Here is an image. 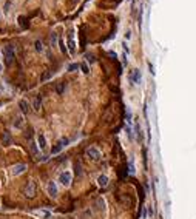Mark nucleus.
<instances>
[{"mask_svg":"<svg viewBox=\"0 0 196 219\" xmlns=\"http://www.w3.org/2000/svg\"><path fill=\"white\" fill-rule=\"evenodd\" d=\"M63 88H65V84L62 82V84H59L57 85V88H56V91L59 93V94H62V91H63Z\"/></svg>","mask_w":196,"mask_h":219,"instance_id":"a211bd4d","label":"nucleus"},{"mask_svg":"<svg viewBox=\"0 0 196 219\" xmlns=\"http://www.w3.org/2000/svg\"><path fill=\"white\" fill-rule=\"evenodd\" d=\"M36 50L37 51H43V43L40 40H36Z\"/></svg>","mask_w":196,"mask_h":219,"instance_id":"dca6fc26","label":"nucleus"},{"mask_svg":"<svg viewBox=\"0 0 196 219\" xmlns=\"http://www.w3.org/2000/svg\"><path fill=\"white\" fill-rule=\"evenodd\" d=\"M23 193L26 197H34L36 196V182L34 181H28V184L25 185Z\"/></svg>","mask_w":196,"mask_h":219,"instance_id":"f03ea898","label":"nucleus"},{"mask_svg":"<svg viewBox=\"0 0 196 219\" xmlns=\"http://www.w3.org/2000/svg\"><path fill=\"white\" fill-rule=\"evenodd\" d=\"M57 43V32H53L51 34V45H56Z\"/></svg>","mask_w":196,"mask_h":219,"instance_id":"f3484780","label":"nucleus"},{"mask_svg":"<svg viewBox=\"0 0 196 219\" xmlns=\"http://www.w3.org/2000/svg\"><path fill=\"white\" fill-rule=\"evenodd\" d=\"M77 68H79V66H77V63H71V65L68 66V71H76Z\"/></svg>","mask_w":196,"mask_h":219,"instance_id":"412c9836","label":"nucleus"},{"mask_svg":"<svg viewBox=\"0 0 196 219\" xmlns=\"http://www.w3.org/2000/svg\"><path fill=\"white\" fill-rule=\"evenodd\" d=\"M5 11H6V12H8V11H9V2H8V3H6V5H5Z\"/></svg>","mask_w":196,"mask_h":219,"instance_id":"393cba45","label":"nucleus"},{"mask_svg":"<svg viewBox=\"0 0 196 219\" xmlns=\"http://www.w3.org/2000/svg\"><path fill=\"white\" fill-rule=\"evenodd\" d=\"M100 156H102V154H100L99 148H96V147L86 148V157H88V159H91V161H99Z\"/></svg>","mask_w":196,"mask_h":219,"instance_id":"7ed1b4c3","label":"nucleus"},{"mask_svg":"<svg viewBox=\"0 0 196 219\" xmlns=\"http://www.w3.org/2000/svg\"><path fill=\"white\" fill-rule=\"evenodd\" d=\"M59 45H60V50H62V53H66V48H65V45H63V42H60Z\"/></svg>","mask_w":196,"mask_h":219,"instance_id":"b1692460","label":"nucleus"},{"mask_svg":"<svg viewBox=\"0 0 196 219\" xmlns=\"http://www.w3.org/2000/svg\"><path fill=\"white\" fill-rule=\"evenodd\" d=\"M14 125H16V128H20L23 125V117H17V120L14 122Z\"/></svg>","mask_w":196,"mask_h":219,"instance_id":"2eb2a0df","label":"nucleus"},{"mask_svg":"<svg viewBox=\"0 0 196 219\" xmlns=\"http://www.w3.org/2000/svg\"><path fill=\"white\" fill-rule=\"evenodd\" d=\"M46 190H48V195L51 197H57V185L54 181H50L48 185H46Z\"/></svg>","mask_w":196,"mask_h":219,"instance_id":"423d86ee","label":"nucleus"},{"mask_svg":"<svg viewBox=\"0 0 196 219\" xmlns=\"http://www.w3.org/2000/svg\"><path fill=\"white\" fill-rule=\"evenodd\" d=\"M3 57H5V63L6 65L12 63V59H14V50H12L11 45H6L3 48Z\"/></svg>","mask_w":196,"mask_h":219,"instance_id":"f257e3e1","label":"nucleus"},{"mask_svg":"<svg viewBox=\"0 0 196 219\" xmlns=\"http://www.w3.org/2000/svg\"><path fill=\"white\" fill-rule=\"evenodd\" d=\"M2 140H3V143H6V145H8V143L11 142V136H9L8 131H3V134H2Z\"/></svg>","mask_w":196,"mask_h":219,"instance_id":"4468645a","label":"nucleus"},{"mask_svg":"<svg viewBox=\"0 0 196 219\" xmlns=\"http://www.w3.org/2000/svg\"><path fill=\"white\" fill-rule=\"evenodd\" d=\"M31 150H32V153H34V154H37V147H36V143H34V142L31 143Z\"/></svg>","mask_w":196,"mask_h":219,"instance_id":"5701e85b","label":"nucleus"},{"mask_svg":"<svg viewBox=\"0 0 196 219\" xmlns=\"http://www.w3.org/2000/svg\"><path fill=\"white\" fill-rule=\"evenodd\" d=\"M37 145L40 147V150H45V147H46V139H45V134H42V133H40V134L37 136Z\"/></svg>","mask_w":196,"mask_h":219,"instance_id":"1a4fd4ad","label":"nucleus"},{"mask_svg":"<svg viewBox=\"0 0 196 219\" xmlns=\"http://www.w3.org/2000/svg\"><path fill=\"white\" fill-rule=\"evenodd\" d=\"M20 110H22V111L26 114V113L30 111V104L26 100H20Z\"/></svg>","mask_w":196,"mask_h":219,"instance_id":"ddd939ff","label":"nucleus"},{"mask_svg":"<svg viewBox=\"0 0 196 219\" xmlns=\"http://www.w3.org/2000/svg\"><path fill=\"white\" fill-rule=\"evenodd\" d=\"M25 170H26V165H23V164H20V165H16V167H14V170H12V173H14V174L17 176V174H20V173H23Z\"/></svg>","mask_w":196,"mask_h":219,"instance_id":"f8f14e48","label":"nucleus"},{"mask_svg":"<svg viewBox=\"0 0 196 219\" xmlns=\"http://www.w3.org/2000/svg\"><path fill=\"white\" fill-rule=\"evenodd\" d=\"M130 80L133 84H139L141 82V71L139 70H133L131 74H130Z\"/></svg>","mask_w":196,"mask_h":219,"instance_id":"0eeeda50","label":"nucleus"},{"mask_svg":"<svg viewBox=\"0 0 196 219\" xmlns=\"http://www.w3.org/2000/svg\"><path fill=\"white\" fill-rule=\"evenodd\" d=\"M40 107H42V97H40V96H37V97L32 100V108H34L36 111H39Z\"/></svg>","mask_w":196,"mask_h":219,"instance_id":"9d476101","label":"nucleus"},{"mask_svg":"<svg viewBox=\"0 0 196 219\" xmlns=\"http://www.w3.org/2000/svg\"><path fill=\"white\" fill-rule=\"evenodd\" d=\"M97 184L100 187H107L108 185V177L105 176V174H100L99 177H97Z\"/></svg>","mask_w":196,"mask_h":219,"instance_id":"9b49d317","label":"nucleus"},{"mask_svg":"<svg viewBox=\"0 0 196 219\" xmlns=\"http://www.w3.org/2000/svg\"><path fill=\"white\" fill-rule=\"evenodd\" d=\"M68 46H70V53H74V48H76V45H74V31H70L68 34Z\"/></svg>","mask_w":196,"mask_h":219,"instance_id":"6e6552de","label":"nucleus"},{"mask_svg":"<svg viewBox=\"0 0 196 219\" xmlns=\"http://www.w3.org/2000/svg\"><path fill=\"white\" fill-rule=\"evenodd\" d=\"M128 171L134 173V164H133V161H130V168H128Z\"/></svg>","mask_w":196,"mask_h":219,"instance_id":"4be33fe9","label":"nucleus"},{"mask_svg":"<svg viewBox=\"0 0 196 219\" xmlns=\"http://www.w3.org/2000/svg\"><path fill=\"white\" fill-rule=\"evenodd\" d=\"M68 142H70V140L66 139V138H65V139H60V140L56 143V145H54V147L51 148V154H57V153H60V151H62V148H63V147H66V145H68Z\"/></svg>","mask_w":196,"mask_h":219,"instance_id":"39448f33","label":"nucleus"},{"mask_svg":"<svg viewBox=\"0 0 196 219\" xmlns=\"http://www.w3.org/2000/svg\"><path fill=\"white\" fill-rule=\"evenodd\" d=\"M71 177H73V174L70 171H62L59 174V182L62 184L63 187H68L71 184Z\"/></svg>","mask_w":196,"mask_h":219,"instance_id":"20e7f679","label":"nucleus"},{"mask_svg":"<svg viewBox=\"0 0 196 219\" xmlns=\"http://www.w3.org/2000/svg\"><path fill=\"white\" fill-rule=\"evenodd\" d=\"M86 60H88V62L90 63H94V62H96V59H94V56H93V54H86Z\"/></svg>","mask_w":196,"mask_h":219,"instance_id":"6ab92c4d","label":"nucleus"},{"mask_svg":"<svg viewBox=\"0 0 196 219\" xmlns=\"http://www.w3.org/2000/svg\"><path fill=\"white\" fill-rule=\"evenodd\" d=\"M0 73H2V63H0Z\"/></svg>","mask_w":196,"mask_h":219,"instance_id":"a878e982","label":"nucleus"},{"mask_svg":"<svg viewBox=\"0 0 196 219\" xmlns=\"http://www.w3.org/2000/svg\"><path fill=\"white\" fill-rule=\"evenodd\" d=\"M80 68H82V71H84L85 74L90 71V70H88V65H86V63H80Z\"/></svg>","mask_w":196,"mask_h":219,"instance_id":"aec40b11","label":"nucleus"}]
</instances>
